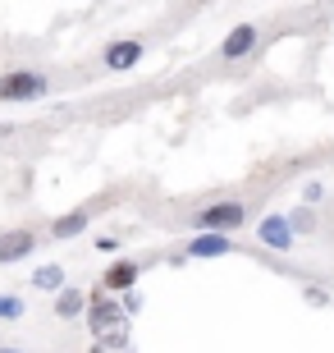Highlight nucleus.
Masks as SVG:
<instances>
[{
  "mask_svg": "<svg viewBox=\"0 0 334 353\" xmlns=\"http://www.w3.org/2000/svg\"><path fill=\"white\" fill-rule=\"evenodd\" d=\"M247 221V207L243 202H233V197H225V202H211V207L197 211V234H229Z\"/></svg>",
  "mask_w": 334,
  "mask_h": 353,
  "instance_id": "1",
  "label": "nucleus"
},
{
  "mask_svg": "<svg viewBox=\"0 0 334 353\" xmlns=\"http://www.w3.org/2000/svg\"><path fill=\"white\" fill-rule=\"evenodd\" d=\"M46 92H51V83L37 69H10V74H0V101H41Z\"/></svg>",
  "mask_w": 334,
  "mask_h": 353,
  "instance_id": "2",
  "label": "nucleus"
},
{
  "mask_svg": "<svg viewBox=\"0 0 334 353\" xmlns=\"http://www.w3.org/2000/svg\"><path fill=\"white\" fill-rule=\"evenodd\" d=\"M110 326H124V307L110 303L105 294H92V299H87V330L105 340V330H110Z\"/></svg>",
  "mask_w": 334,
  "mask_h": 353,
  "instance_id": "3",
  "label": "nucleus"
},
{
  "mask_svg": "<svg viewBox=\"0 0 334 353\" xmlns=\"http://www.w3.org/2000/svg\"><path fill=\"white\" fill-rule=\"evenodd\" d=\"M32 248H37L32 230H5L0 234V266H14V262H23V257H32Z\"/></svg>",
  "mask_w": 334,
  "mask_h": 353,
  "instance_id": "4",
  "label": "nucleus"
},
{
  "mask_svg": "<svg viewBox=\"0 0 334 353\" xmlns=\"http://www.w3.org/2000/svg\"><path fill=\"white\" fill-rule=\"evenodd\" d=\"M257 37H261L257 23H238L229 37L220 41V55H225V60H247V55H252V46H257Z\"/></svg>",
  "mask_w": 334,
  "mask_h": 353,
  "instance_id": "5",
  "label": "nucleus"
},
{
  "mask_svg": "<svg viewBox=\"0 0 334 353\" xmlns=\"http://www.w3.org/2000/svg\"><path fill=\"white\" fill-rule=\"evenodd\" d=\"M138 275H142V266L138 262H115V266H105V275H101V294H129L133 285H138Z\"/></svg>",
  "mask_w": 334,
  "mask_h": 353,
  "instance_id": "6",
  "label": "nucleus"
},
{
  "mask_svg": "<svg viewBox=\"0 0 334 353\" xmlns=\"http://www.w3.org/2000/svg\"><path fill=\"white\" fill-rule=\"evenodd\" d=\"M257 239L266 243V248H275V252H289V248H293V230H289V221H284V216H266V221L257 225Z\"/></svg>",
  "mask_w": 334,
  "mask_h": 353,
  "instance_id": "7",
  "label": "nucleus"
},
{
  "mask_svg": "<svg viewBox=\"0 0 334 353\" xmlns=\"http://www.w3.org/2000/svg\"><path fill=\"white\" fill-rule=\"evenodd\" d=\"M92 211H96V207H78V211H69V216H55V221H51V239H60V243L78 239L92 225Z\"/></svg>",
  "mask_w": 334,
  "mask_h": 353,
  "instance_id": "8",
  "label": "nucleus"
},
{
  "mask_svg": "<svg viewBox=\"0 0 334 353\" xmlns=\"http://www.w3.org/2000/svg\"><path fill=\"white\" fill-rule=\"evenodd\" d=\"M225 252H233L229 234H193V243H188V257H197V262H211V257H225Z\"/></svg>",
  "mask_w": 334,
  "mask_h": 353,
  "instance_id": "9",
  "label": "nucleus"
},
{
  "mask_svg": "<svg viewBox=\"0 0 334 353\" xmlns=\"http://www.w3.org/2000/svg\"><path fill=\"white\" fill-rule=\"evenodd\" d=\"M142 60V41H110L105 46V69H115V74H124V69H133Z\"/></svg>",
  "mask_w": 334,
  "mask_h": 353,
  "instance_id": "10",
  "label": "nucleus"
},
{
  "mask_svg": "<svg viewBox=\"0 0 334 353\" xmlns=\"http://www.w3.org/2000/svg\"><path fill=\"white\" fill-rule=\"evenodd\" d=\"M83 312H87V294H83V289L65 285L55 294V316H60V321H78Z\"/></svg>",
  "mask_w": 334,
  "mask_h": 353,
  "instance_id": "11",
  "label": "nucleus"
},
{
  "mask_svg": "<svg viewBox=\"0 0 334 353\" xmlns=\"http://www.w3.org/2000/svg\"><path fill=\"white\" fill-rule=\"evenodd\" d=\"M32 289H46V294H60V289H65V266H55V262L37 266V271H32Z\"/></svg>",
  "mask_w": 334,
  "mask_h": 353,
  "instance_id": "12",
  "label": "nucleus"
},
{
  "mask_svg": "<svg viewBox=\"0 0 334 353\" xmlns=\"http://www.w3.org/2000/svg\"><path fill=\"white\" fill-rule=\"evenodd\" d=\"M23 316V299L19 294H0V321H19Z\"/></svg>",
  "mask_w": 334,
  "mask_h": 353,
  "instance_id": "13",
  "label": "nucleus"
},
{
  "mask_svg": "<svg viewBox=\"0 0 334 353\" xmlns=\"http://www.w3.org/2000/svg\"><path fill=\"white\" fill-rule=\"evenodd\" d=\"M284 221H289V230L298 234V230H311V225H316V211H311V207H298L293 216H284Z\"/></svg>",
  "mask_w": 334,
  "mask_h": 353,
  "instance_id": "14",
  "label": "nucleus"
},
{
  "mask_svg": "<svg viewBox=\"0 0 334 353\" xmlns=\"http://www.w3.org/2000/svg\"><path fill=\"white\" fill-rule=\"evenodd\" d=\"M307 303H316V307H325V303H330V294H325V289H307Z\"/></svg>",
  "mask_w": 334,
  "mask_h": 353,
  "instance_id": "15",
  "label": "nucleus"
},
{
  "mask_svg": "<svg viewBox=\"0 0 334 353\" xmlns=\"http://www.w3.org/2000/svg\"><path fill=\"white\" fill-rule=\"evenodd\" d=\"M0 353H19V349H0Z\"/></svg>",
  "mask_w": 334,
  "mask_h": 353,
  "instance_id": "16",
  "label": "nucleus"
}]
</instances>
